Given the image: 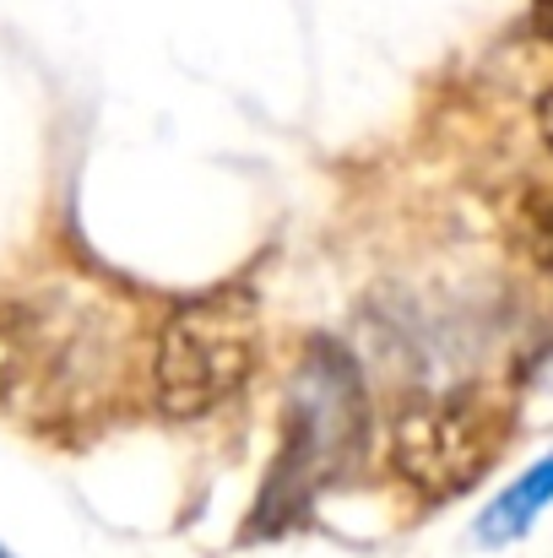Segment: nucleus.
Instances as JSON below:
<instances>
[{"instance_id":"obj_1","label":"nucleus","mask_w":553,"mask_h":558,"mask_svg":"<svg viewBox=\"0 0 553 558\" xmlns=\"http://www.w3.org/2000/svg\"><path fill=\"white\" fill-rule=\"evenodd\" d=\"M369 445V390L359 364L315 342L304 369L288 385V412H282V450L272 461V477L261 488V505L250 510V532L272 537L288 521L304 515L315 488H326L337 472H348Z\"/></svg>"},{"instance_id":"obj_2","label":"nucleus","mask_w":553,"mask_h":558,"mask_svg":"<svg viewBox=\"0 0 553 558\" xmlns=\"http://www.w3.org/2000/svg\"><path fill=\"white\" fill-rule=\"evenodd\" d=\"M261 364V331L250 310L233 304H180L153 342V401L169 417H201L244 390Z\"/></svg>"},{"instance_id":"obj_3","label":"nucleus","mask_w":553,"mask_h":558,"mask_svg":"<svg viewBox=\"0 0 553 558\" xmlns=\"http://www.w3.org/2000/svg\"><path fill=\"white\" fill-rule=\"evenodd\" d=\"M505 450V417L483 396H440L423 407H407L390 428V461L396 472L429 494L456 499L467 494Z\"/></svg>"},{"instance_id":"obj_7","label":"nucleus","mask_w":553,"mask_h":558,"mask_svg":"<svg viewBox=\"0 0 553 558\" xmlns=\"http://www.w3.org/2000/svg\"><path fill=\"white\" fill-rule=\"evenodd\" d=\"M549 266H553V217H549Z\"/></svg>"},{"instance_id":"obj_8","label":"nucleus","mask_w":553,"mask_h":558,"mask_svg":"<svg viewBox=\"0 0 553 558\" xmlns=\"http://www.w3.org/2000/svg\"><path fill=\"white\" fill-rule=\"evenodd\" d=\"M0 558H11V554H5V548H0Z\"/></svg>"},{"instance_id":"obj_4","label":"nucleus","mask_w":553,"mask_h":558,"mask_svg":"<svg viewBox=\"0 0 553 558\" xmlns=\"http://www.w3.org/2000/svg\"><path fill=\"white\" fill-rule=\"evenodd\" d=\"M553 505V450L543 461H532L483 515H478V543L483 548H505V543H521L532 526H538V515Z\"/></svg>"},{"instance_id":"obj_6","label":"nucleus","mask_w":553,"mask_h":558,"mask_svg":"<svg viewBox=\"0 0 553 558\" xmlns=\"http://www.w3.org/2000/svg\"><path fill=\"white\" fill-rule=\"evenodd\" d=\"M538 125H543V142H549V153H553V87L543 93V104H538Z\"/></svg>"},{"instance_id":"obj_5","label":"nucleus","mask_w":553,"mask_h":558,"mask_svg":"<svg viewBox=\"0 0 553 558\" xmlns=\"http://www.w3.org/2000/svg\"><path fill=\"white\" fill-rule=\"evenodd\" d=\"M532 22L543 38H553V0H532Z\"/></svg>"}]
</instances>
